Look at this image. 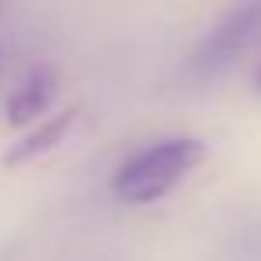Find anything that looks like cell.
I'll use <instances>...</instances> for the list:
<instances>
[{"label": "cell", "instance_id": "cell-1", "mask_svg": "<svg viewBox=\"0 0 261 261\" xmlns=\"http://www.w3.org/2000/svg\"><path fill=\"white\" fill-rule=\"evenodd\" d=\"M207 147L197 136H168L133 154L111 179V193L122 204H154L168 197L193 168H200Z\"/></svg>", "mask_w": 261, "mask_h": 261}, {"label": "cell", "instance_id": "cell-2", "mask_svg": "<svg viewBox=\"0 0 261 261\" xmlns=\"http://www.w3.org/2000/svg\"><path fill=\"white\" fill-rule=\"evenodd\" d=\"M257 36H261V0H243L200 40V47L190 54L186 72L193 79H215L225 68H232Z\"/></svg>", "mask_w": 261, "mask_h": 261}, {"label": "cell", "instance_id": "cell-3", "mask_svg": "<svg viewBox=\"0 0 261 261\" xmlns=\"http://www.w3.org/2000/svg\"><path fill=\"white\" fill-rule=\"evenodd\" d=\"M58 93V72L50 65H33L25 72V79L15 86V93L8 97V125L22 129L36 118L47 115V108L54 104Z\"/></svg>", "mask_w": 261, "mask_h": 261}, {"label": "cell", "instance_id": "cell-4", "mask_svg": "<svg viewBox=\"0 0 261 261\" xmlns=\"http://www.w3.org/2000/svg\"><path fill=\"white\" fill-rule=\"evenodd\" d=\"M75 108H61L58 115H50V118H43L36 129H29L18 143H11L8 147V154H4V165L8 168H18V165H29V161H36L40 154H47V150H54L65 136H68V129H72V122H75Z\"/></svg>", "mask_w": 261, "mask_h": 261}, {"label": "cell", "instance_id": "cell-5", "mask_svg": "<svg viewBox=\"0 0 261 261\" xmlns=\"http://www.w3.org/2000/svg\"><path fill=\"white\" fill-rule=\"evenodd\" d=\"M254 86H257V93H261V68H257V75H254Z\"/></svg>", "mask_w": 261, "mask_h": 261}]
</instances>
